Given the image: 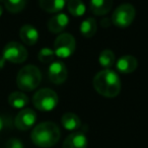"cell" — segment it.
Listing matches in <instances>:
<instances>
[{"label":"cell","mask_w":148,"mask_h":148,"mask_svg":"<svg viewBox=\"0 0 148 148\" xmlns=\"http://www.w3.org/2000/svg\"><path fill=\"white\" fill-rule=\"evenodd\" d=\"M135 7L129 3H124L115 9L112 15V23L119 27H128L135 19Z\"/></svg>","instance_id":"5"},{"label":"cell","mask_w":148,"mask_h":148,"mask_svg":"<svg viewBox=\"0 0 148 148\" xmlns=\"http://www.w3.org/2000/svg\"><path fill=\"white\" fill-rule=\"evenodd\" d=\"M4 7L11 13H18L23 10L27 5V0H0Z\"/></svg>","instance_id":"20"},{"label":"cell","mask_w":148,"mask_h":148,"mask_svg":"<svg viewBox=\"0 0 148 148\" xmlns=\"http://www.w3.org/2000/svg\"><path fill=\"white\" fill-rule=\"evenodd\" d=\"M2 13H3V10H2V7L0 6V17H1V15H2Z\"/></svg>","instance_id":"27"},{"label":"cell","mask_w":148,"mask_h":148,"mask_svg":"<svg viewBox=\"0 0 148 148\" xmlns=\"http://www.w3.org/2000/svg\"><path fill=\"white\" fill-rule=\"evenodd\" d=\"M8 103L14 109H23L29 103V97L25 93L21 91H14L9 95Z\"/></svg>","instance_id":"17"},{"label":"cell","mask_w":148,"mask_h":148,"mask_svg":"<svg viewBox=\"0 0 148 148\" xmlns=\"http://www.w3.org/2000/svg\"><path fill=\"white\" fill-rule=\"evenodd\" d=\"M80 34L84 38H91L95 35L97 31V21L92 17L84 19L80 25Z\"/></svg>","instance_id":"18"},{"label":"cell","mask_w":148,"mask_h":148,"mask_svg":"<svg viewBox=\"0 0 148 148\" xmlns=\"http://www.w3.org/2000/svg\"><path fill=\"white\" fill-rule=\"evenodd\" d=\"M2 57L5 59V61L19 64L27 59V51L21 44L17 42H9L3 49Z\"/></svg>","instance_id":"7"},{"label":"cell","mask_w":148,"mask_h":148,"mask_svg":"<svg viewBox=\"0 0 148 148\" xmlns=\"http://www.w3.org/2000/svg\"><path fill=\"white\" fill-rule=\"evenodd\" d=\"M66 5H67V9L69 13L73 16L80 17L86 11V7L81 0H68Z\"/></svg>","instance_id":"19"},{"label":"cell","mask_w":148,"mask_h":148,"mask_svg":"<svg viewBox=\"0 0 148 148\" xmlns=\"http://www.w3.org/2000/svg\"><path fill=\"white\" fill-rule=\"evenodd\" d=\"M87 138L82 132H73L66 137L63 142V148H86Z\"/></svg>","instance_id":"11"},{"label":"cell","mask_w":148,"mask_h":148,"mask_svg":"<svg viewBox=\"0 0 148 148\" xmlns=\"http://www.w3.org/2000/svg\"><path fill=\"white\" fill-rule=\"evenodd\" d=\"M54 58H55V52H54V50L50 49V48H48V47L43 48V49L39 52V54H38V59H39L42 63H45V64L51 63L54 60Z\"/></svg>","instance_id":"22"},{"label":"cell","mask_w":148,"mask_h":148,"mask_svg":"<svg viewBox=\"0 0 148 148\" xmlns=\"http://www.w3.org/2000/svg\"><path fill=\"white\" fill-rule=\"evenodd\" d=\"M76 48V42L72 35L62 33L56 38L54 43V52L59 58H68L74 53Z\"/></svg>","instance_id":"6"},{"label":"cell","mask_w":148,"mask_h":148,"mask_svg":"<svg viewBox=\"0 0 148 148\" xmlns=\"http://www.w3.org/2000/svg\"><path fill=\"white\" fill-rule=\"evenodd\" d=\"M61 137V132L53 122H44L37 125L31 134L32 141L39 147L49 148L56 145Z\"/></svg>","instance_id":"2"},{"label":"cell","mask_w":148,"mask_h":148,"mask_svg":"<svg viewBox=\"0 0 148 148\" xmlns=\"http://www.w3.org/2000/svg\"><path fill=\"white\" fill-rule=\"evenodd\" d=\"M37 115L32 109H23L16 115L14 120L15 127L21 131H27L35 125Z\"/></svg>","instance_id":"8"},{"label":"cell","mask_w":148,"mask_h":148,"mask_svg":"<svg viewBox=\"0 0 148 148\" xmlns=\"http://www.w3.org/2000/svg\"><path fill=\"white\" fill-rule=\"evenodd\" d=\"M114 0H90V10L99 16H103L109 13L112 9Z\"/></svg>","instance_id":"14"},{"label":"cell","mask_w":148,"mask_h":148,"mask_svg":"<svg viewBox=\"0 0 148 148\" xmlns=\"http://www.w3.org/2000/svg\"><path fill=\"white\" fill-rule=\"evenodd\" d=\"M2 127H3V121H2V119H1V117H0V131H1Z\"/></svg>","instance_id":"26"},{"label":"cell","mask_w":148,"mask_h":148,"mask_svg":"<svg viewBox=\"0 0 148 148\" xmlns=\"http://www.w3.org/2000/svg\"><path fill=\"white\" fill-rule=\"evenodd\" d=\"M62 125L68 131H75L81 126V121L79 117L74 113H65L62 116Z\"/></svg>","instance_id":"16"},{"label":"cell","mask_w":148,"mask_h":148,"mask_svg":"<svg viewBox=\"0 0 148 148\" xmlns=\"http://www.w3.org/2000/svg\"><path fill=\"white\" fill-rule=\"evenodd\" d=\"M42 73L35 65L23 66L17 73L16 85L23 91H33L40 85Z\"/></svg>","instance_id":"3"},{"label":"cell","mask_w":148,"mask_h":148,"mask_svg":"<svg viewBox=\"0 0 148 148\" xmlns=\"http://www.w3.org/2000/svg\"><path fill=\"white\" fill-rule=\"evenodd\" d=\"M59 97L54 90L50 88H42L33 97V103L36 109L42 112H50L58 105Z\"/></svg>","instance_id":"4"},{"label":"cell","mask_w":148,"mask_h":148,"mask_svg":"<svg viewBox=\"0 0 148 148\" xmlns=\"http://www.w3.org/2000/svg\"><path fill=\"white\" fill-rule=\"evenodd\" d=\"M138 66V61L132 55H124L117 60L116 67L120 73L130 74L133 73Z\"/></svg>","instance_id":"10"},{"label":"cell","mask_w":148,"mask_h":148,"mask_svg":"<svg viewBox=\"0 0 148 148\" xmlns=\"http://www.w3.org/2000/svg\"><path fill=\"white\" fill-rule=\"evenodd\" d=\"M19 38L27 46H33L38 43L39 33L35 27L31 25H25L19 29Z\"/></svg>","instance_id":"13"},{"label":"cell","mask_w":148,"mask_h":148,"mask_svg":"<svg viewBox=\"0 0 148 148\" xmlns=\"http://www.w3.org/2000/svg\"><path fill=\"white\" fill-rule=\"evenodd\" d=\"M68 0H39V4L43 10L49 13H57L61 11Z\"/></svg>","instance_id":"15"},{"label":"cell","mask_w":148,"mask_h":148,"mask_svg":"<svg viewBox=\"0 0 148 148\" xmlns=\"http://www.w3.org/2000/svg\"><path fill=\"white\" fill-rule=\"evenodd\" d=\"M4 64H5V59L2 56H0V69H2L4 67Z\"/></svg>","instance_id":"25"},{"label":"cell","mask_w":148,"mask_h":148,"mask_svg":"<svg viewBox=\"0 0 148 148\" xmlns=\"http://www.w3.org/2000/svg\"><path fill=\"white\" fill-rule=\"evenodd\" d=\"M115 61H116L115 54H114V52L112 50L106 49L99 54V62L105 69H110L115 64Z\"/></svg>","instance_id":"21"},{"label":"cell","mask_w":148,"mask_h":148,"mask_svg":"<svg viewBox=\"0 0 148 148\" xmlns=\"http://www.w3.org/2000/svg\"><path fill=\"white\" fill-rule=\"evenodd\" d=\"M49 79L54 84H62L66 81L68 77V70L63 62L56 61L49 67Z\"/></svg>","instance_id":"9"},{"label":"cell","mask_w":148,"mask_h":148,"mask_svg":"<svg viewBox=\"0 0 148 148\" xmlns=\"http://www.w3.org/2000/svg\"><path fill=\"white\" fill-rule=\"evenodd\" d=\"M92 84L97 93L108 99L116 97L121 91L119 75L111 69H103L97 72L93 77Z\"/></svg>","instance_id":"1"},{"label":"cell","mask_w":148,"mask_h":148,"mask_svg":"<svg viewBox=\"0 0 148 148\" xmlns=\"http://www.w3.org/2000/svg\"><path fill=\"white\" fill-rule=\"evenodd\" d=\"M6 148H23V144L19 139L12 138V139H9L7 141Z\"/></svg>","instance_id":"23"},{"label":"cell","mask_w":148,"mask_h":148,"mask_svg":"<svg viewBox=\"0 0 148 148\" xmlns=\"http://www.w3.org/2000/svg\"><path fill=\"white\" fill-rule=\"evenodd\" d=\"M111 23H112V21H110L109 18H103V21H101V27H110L111 25Z\"/></svg>","instance_id":"24"},{"label":"cell","mask_w":148,"mask_h":148,"mask_svg":"<svg viewBox=\"0 0 148 148\" xmlns=\"http://www.w3.org/2000/svg\"><path fill=\"white\" fill-rule=\"evenodd\" d=\"M69 18L65 13H58L48 21V29L52 34H61L67 27Z\"/></svg>","instance_id":"12"}]
</instances>
